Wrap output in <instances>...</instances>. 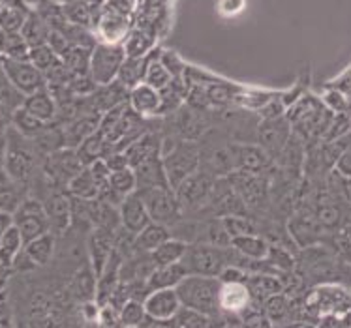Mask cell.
<instances>
[{
	"instance_id": "5bb4252c",
	"label": "cell",
	"mask_w": 351,
	"mask_h": 328,
	"mask_svg": "<svg viewBox=\"0 0 351 328\" xmlns=\"http://www.w3.org/2000/svg\"><path fill=\"white\" fill-rule=\"evenodd\" d=\"M55 250V236L53 233H45V235L38 236L34 240H30L23 246L19 255L15 257L12 268H34V266H43L51 261Z\"/></svg>"
},
{
	"instance_id": "5b68a950",
	"label": "cell",
	"mask_w": 351,
	"mask_h": 328,
	"mask_svg": "<svg viewBox=\"0 0 351 328\" xmlns=\"http://www.w3.org/2000/svg\"><path fill=\"white\" fill-rule=\"evenodd\" d=\"M124 58H126V55H124L121 43L98 42L90 51L88 77L93 79L96 86L113 83L117 75H119V70H121Z\"/></svg>"
},
{
	"instance_id": "d6986e66",
	"label": "cell",
	"mask_w": 351,
	"mask_h": 328,
	"mask_svg": "<svg viewBox=\"0 0 351 328\" xmlns=\"http://www.w3.org/2000/svg\"><path fill=\"white\" fill-rule=\"evenodd\" d=\"M42 205L49 221V231L64 233L72 221V197L68 192H53Z\"/></svg>"
},
{
	"instance_id": "1f68e13d",
	"label": "cell",
	"mask_w": 351,
	"mask_h": 328,
	"mask_svg": "<svg viewBox=\"0 0 351 328\" xmlns=\"http://www.w3.org/2000/svg\"><path fill=\"white\" fill-rule=\"evenodd\" d=\"M60 10H62L66 21L77 25V27H83V29L90 30V32H94L96 25H98V19H100V15L94 14L93 10L86 6L85 0H72L68 4H62Z\"/></svg>"
},
{
	"instance_id": "f5cc1de1",
	"label": "cell",
	"mask_w": 351,
	"mask_h": 328,
	"mask_svg": "<svg viewBox=\"0 0 351 328\" xmlns=\"http://www.w3.org/2000/svg\"><path fill=\"white\" fill-rule=\"evenodd\" d=\"M173 321H177V327L175 328H208V317L205 315L195 314V312H190V310H180L179 315L173 319Z\"/></svg>"
},
{
	"instance_id": "d590c367",
	"label": "cell",
	"mask_w": 351,
	"mask_h": 328,
	"mask_svg": "<svg viewBox=\"0 0 351 328\" xmlns=\"http://www.w3.org/2000/svg\"><path fill=\"white\" fill-rule=\"evenodd\" d=\"M158 49H160V45H156L154 49L149 53V62H147V70H145V77L143 83L145 85L152 86L154 90H162L165 86L169 85L173 81L171 73L165 70V66L162 64V60L158 57Z\"/></svg>"
},
{
	"instance_id": "4fadbf2b",
	"label": "cell",
	"mask_w": 351,
	"mask_h": 328,
	"mask_svg": "<svg viewBox=\"0 0 351 328\" xmlns=\"http://www.w3.org/2000/svg\"><path fill=\"white\" fill-rule=\"evenodd\" d=\"M117 212H119L121 229L124 233H128V235L132 236H136L141 229H145L151 223V218L147 214L143 199H141V195L137 192L126 195V197L119 203Z\"/></svg>"
},
{
	"instance_id": "d6a6232c",
	"label": "cell",
	"mask_w": 351,
	"mask_h": 328,
	"mask_svg": "<svg viewBox=\"0 0 351 328\" xmlns=\"http://www.w3.org/2000/svg\"><path fill=\"white\" fill-rule=\"evenodd\" d=\"M75 154H77L79 162L83 167H88L94 162H98L101 157L106 156V152H108V143H106V139L100 134V129H96L93 136H88L85 141H81V143L75 147Z\"/></svg>"
},
{
	"instance_id": "f6af8a7d",
	"label": "cell",
	"mask_w": 351,
	"mask_h": 328,
	"mask_svg": "<svg viewBox=\"0 0 351 328\" xmlns=\"http://www.w3.org/2000/svg\"><path fill=\"white\" fill-rule=\"evenodd\" d=\"M119 319L122 327H141L147 319L143 302L136 299H128L119 307Z\"/></svg>"
},
{
	"instance_id": "4dcf8cb0",
	"label": "cell",
	"mask_w": 351,
	"mask_h": 328,
	"mask_svg": "<svg viewBox=\"0 0 351 328\" xmlns=\"http://www.w3.org/2000/svg\"><path fill=\"white\" fill-rule=\"evenodd\" d=\"M66 192L72 199L77 201H93L100 197V188L94 180L93 173L88 171V167H83L81 171L66 184Z\"/></svg>"
},
{
	"instance_id": "ac0fdd59",
	"label": "cell",
	"mask_w": 351,
	"mask_h": 328,
	"mask_svg": "<svg viewBox=\"0 0 351 328\" xmlns=\"http://www.w3.org/2000/svg\"><path fill=\"white\" fill-rule=\"evenodd\" d=\"M128 108L141 118H158L162 116V100L160 92L152 86L139 83L128 92Z\"/></svg>"
},
{
	"instance_id": "9f6ffc18",
	"label": "cell",
	"mask_w": 351,
	"mask_h": 328,
	"mask_svg": "<svg viewBox=\"0 0 351 328\" xmlns=\"http://www.w3.org/2000/svg\"><path fill=\"white\" fill-rule=\"evenodd\" d=\"M338 220H340L338 207H335V205H325V207L319 208V221H322L323 225H337Z\"/></svg>"
},
{
	"instance_id": "9c48e42d",
	"label": "cell",
	"mask_w": 351,
	"mask_h": 328,
	"mask_svg": "<svg viewBox=\"0 0 351 328\" xmlns=\"http://www.w3.org/2000/svg\"><path fill=\"white\" fill-rule=\"evenodd\" d=\"M213 184H215L213 177L203 171H195L192 177L182 180L173 190L175 197L179 201L180 208H182V212L186 208H197L201 205H205L208 201V195H210V190H213Z\"/></svg>"
},
{
	"instance_id": "277c9868",
	"label": "cell",
	"mask_w": 351,
	"mask_h": 328,
	"mask_svg": "<svg viewBox=\"0 0 351 328\" xmlns=\"http://www.w3.org/2000/svg\"><path fill=\"white\" fill-rule=\"evenodd\" d=\"M160 160L164 165L167 184L171 190H175L182 180L199 171L201 150L194 141H179L169 152L160 156Z\"/></svg>"
},
{
	"instance_id": "3957f363",
	"label": "cell",
	"mask_w": 351,
	"mask_h": 328,
	"mask_svg": "<svg viewBox=\"0 0 351 328\" xmlns=\"http://www.w3.org/2000/svg\"><path fill=\"white\" fill-rule=\"evenodd\" d=\"M180 264L184 266L188 276H205V278H220L226 266L233 263L230 248H216L208 244L192 242L186 246L184 255L180 257Z\"/></svg>"
},
{
	"instance_id": "60d3db41",
	"label": "cell",
	"mask_w": 351,
	"mask_h": 328,
	"mask_svg": "<svg viewBox=\"0 0 351 328\" xmlns=\"http://www.w3.org/2000/svg\"><path fill=\"white\" fill-rule=\"evenodd\" d=\"M23 246H25V244H23V238L21 235H19V231L12 225V227L8 229L6 233L2 235V238H0V266L12 268L15 257L21 253Z\"/></svg>"
},
{
	"instance_id": "cb8c5ba5",
	"label": "cell",
	"mask_w": 351,
	"mask_h": 328,
	"mask_svg": "<svg viewBox=\"0 0 351 328\" xmlns=\"http://www.w3.org/2000/svg\"><path fill=\"white\" fill-rule=\"evenodd\" d=\"M231 160L237 171L259 175L267 167V152L261 147L241 144L231 150Z\"/></svg>"
},
{
	"instance_id": "d4e9b609",
	"label": "cell",
	"mask_w": 351,
	"mask_h": 328,
	"mask_svg": "<svg viewBox=\"0 0 351 328\" xmlns=\"http://www.w3.org/2000/svg\"><path fill=\"white\" fill-rule=\"evenodd\" d=\"M134 169L136 175L137 190H149V188H169L167 179H165L164 165L160 157H151L145 160L141 164H137Z\"/></svg>"
},
{
	"instance_id": "681fc988",
	"label": "cell",
	"mask_w": 351,
	"mask_h": 328,
	"mask_svg": "<svg viewBox=\"0 0 351 328\" xmlns=\"http://www.w3.org/2000/svg\"><path fill=\"white\" fill-rule=\"evenodd\" d=\"M322 103L325 109H329L330 113L335 114H348L350 113V96L338 92V90H330L325 88V92L322 94Z\"/></svg>"
},
{
	"instance_id": "ffe728a7",
	"label": "cell",
	"mask_w": 351,
	"mask_h": 328,
	"mask_svg": "<svg viewBox=\"0 0 351 328\" xmlns=\"http://www.w3.org/2000/svg\"><path fill=\"white\" fill-rule=\"evenodd\" d=\"M113 250H115V233L108 229H94L88 240V253H90V268L96 278L104 270Z\"/></svg>"
},
{
	"instance_id": "e0dca14e",
	"label": "cell",
	"mask_w": 351,
	"mask_h": 328,
	"mask_svg": "<svg viewBox=\"0 0 351 328\" xmlns=\"http://www.w3.org/2000/svg\"><path fill=\"white\" fill-rule=\"evenodd\" d=\"M100 116L101 114L98 113L83 111V113H77V116H73L72 121L64 122L60 126V131H62V141H64L66 149H75L81 141L93 136L100 126Z\"/></svg>"
},
{
	"instance_id": "836d02e7",
	"label": "cell",
	"mask_w": 351,
	"mask_h": 328,
	"mask_svg": "<svg viewBox=\"0 0 351 328\" xmlns=\"http://www.w3.org/2000/svg\"><path fill=\"white\" fill-rule=\"evenodd\" d=\"M49 30H51L49 25L43 21L36 12H32V10H30L29 15L25 17V23H23L19 34L25 38V42H27L29 47H36V45L47 43Z\"/></svg>"
},
{
	"instance_id": "ee69618b",
	"label": "cell",
	"mask_w": 351,
	"mask_h": 328,
	"mask_svg": "<svg viewBox=\"0 0 351 328\" xmlns=\"http://www.w3.org/2000/svg\"><path fill=\"white\" fill-rule=\"evenodd\" d=\"M23 100H25V96L10 83L6 73L0 68V108L6 109L8 113H14L15 109L21 108Z\"/></svg>"
},
{
	"instance_id": "7bdbcfd3",
	"label": "cell",
	"mask_w": 351,
	"mask_h": 328,
	"mask_svg": "<svg viewBox=\"0 0 351 328\" xmlns=\"http://www.w3.org/2000/svg\"><path fill=\"white\" fill-rule=\"evenodd\" d=\"M261 310H263L265 317L273 325L274 323H282L289 315V299H287L284 292H276V294L269 297L261 304Z\"/></svg>"
},
{
	"instance_id": "603a6c76",
	"label": "cell",
	"mask_w": 351,
	"mask_h": 328,
	"mask_svg": "<svg viewBox=\"0 0 351 328\" xmlns=\"http://www.w3.org/2000/svg\"><path fill=\"white\" fill-rule=\"evenodd\" d=\"M246 287L250 291L252 304H263L269 297H273L276 292L284 291V283L278 276L274 274H269V272H258V274H250L246 276Z\"/></svg>"
},
{
	"instance_id": "9a60e30c",
	"label": "cell",
	"mask_w": 351,
	"mask_h": 328,
	"mask_svg": "<svg viewBox=\"0 0 351 328\" xmlns=\"http://www.w3.org/2000/svg\"><path fill=\"white\" fill-rule=\"evenodd\" d=\"M342 306L348 307V292L342 287H317L306 299V307L319 317L342 314Z\"/></svg>"
},
{
	"instance_id": "4316f807",
	"label": "cell",
	"mask_w": 351,
	"mask_h": 328,
	"mask_svg": "<svg viewBox=\"0 0 351 328\" xmlns=\"http://www.w3.org/2000/svg\"><path fill=\"white\" fill-rule=\"evenodd\" d=\"M167 238H171L169 227L151 221L147 227L141 229L132 238V251H136V253H151V251L156 250L160 244H164Z\"/></svg>"
},
{
	"instance_id": "7402d4cb",
	"label": "cell",
	"mask_w": 351,
	"mask_h": 328,
	"mask_svg": "<svg viewBox=\"0 0 351 328\" xmlns=\"http://www.w3.org/2000/svg\"><path fill=\"white\" fill-rule=\"evenodd\" d=\"M158 43V36L149 29H143V27H137L134 25L132 29L128 30V34L122 40V49H124V55L126 58H139L147 57Z\"/></svg>"
},
{
	"instance_id": "b9f144b4",
	"label": "cell",
	"mask_w": 351,
	"mask_h": 328,
	"mask_svg": "<svg viewBox=\"0 0 351 328\" xmlns=\"http://www.w3.org/2000/svg\"><path fill=\"white\" fill-rule=\"evenodd\" d=\"M10 126L15 129V131H19L23 137H34L40 131V129L45 126L43 122H40L38 118H34L29 111H25L23 108L15 109L12 116H10Z\"/></svg>"
},
{
	"instance_id": "be15d7a7",
	"label": "cell",
	"mask_w": 351,
	"mask_h": 328,
	"mask_svg": "<svg viewBox=\"0 0 351 328\" xmlns=\"http://www.w3.org/2000/svg\"><path fill=\"white\" fill-rule=\"evenodd\" d=\"M122 328H139V327H122Z\"/></svg>"
},
{
	"instance_id": "816d5d0a",
	"label": "cell",
	"mask_w": 351,
	"mask_h": 328,
	"mask_svg": "<svg viewBox=\"0 0 351 328\" xmlns=\"http://www.w3.org/2000/svg\"><path fill=\"white\" fill-rule=\"evenodd\" d=\"M241 323L243 328H273V323L267 319L263 310H259L254 304L241 314Z\"/></svg>"
},
{
	"instance_id": "7c38bea8",
	"label": "cell",
	"mask_w": 351,
	"mask_h": 328,
	"mask_svg": "<svg viewBox=\"0 0 351 328\" xmlns=\"http://www.w3.org/2000/svg\"><path fill=\"white\" fill-rule=\"evenodd\" d=\"M145 314L149 319L160 323H171L182 310L175 289H156L151 291L143 300Z\"/></svg>"
},
{
	"instance_id": "94428289",
	"label": "cell",
	"mask_w": 351,
	"mask_h": 328,
	"mask_svg": "<svg viewBox=\"0 0 351 328\" xmlns=\"http://www.w3.org/2000/svg\"><path fill=\"white\" fill-rule=\"evenodd\" d=\"M85 328H100V327H98V323H96V321H90Z\"/></svg>"
},
{
	"instance_id": "8fae6325",
	"label": "cell",
	"mask_w": 351,
	"mask_h": 328,
	"mask_svg": "<svg viewBox=\"0 0 351 328\" xmlns=\"http://www.w3.org/2000/svg\"><path fill=\"white\" fill-rule=\"evenodd\" d=\"M81 169H83V165L79 162L75 150L66 149V147L55 150L49 156H45V162H43L45 177L53 182H57V184L66 186Z\"/></svg>"
},
{
	"instance_id": "f35d334b",
	"label": "cell",
	"mask_w": 351,
	"mask_h": 328,
	"mask_svg": "<svg viewBox=\"0 0 351 328\" xmlns=\"http://www.w3.org/2000/svg\"><path fill=\"white\" fill-rule=\"evenodd\" d=\"M29 45L19 32H0V53L10 60H29Z\"/></svg>"
},
{
	"instance_id": "bcb514c9",
	"label": "cell",
	"mask_w": 351,
	"mask_h": 328,
	"mask_svg": "<svg viewBox=\"0 0 351 328\" xmlns=\"http://www.w3.org/2000/svg\"><path fill=\"white\" fill-rule=\"evenodd\" d=\"M220 221H222L223 229H226V233L230 235V238L244 236V235H258V229H256V225H254L248 218H244V214L222 216Z\"/></svg>"
},
{
	"instance_id": "44dd1931",
	"label": "cell",
	"mask_w": 351,
	"mask_h": 328,
	"mask_svg": "<svg viewBox=\"0 0 351 328\" xmlns=\"http://www.w3.org/2000/svg\"><path fill=\"white\" fill-rule=\"evenodd\" d=\"M21 108L25 111H29L34 118H38L43 124H53L55 116H57V101L51 96L47 86H43L40 90H36V92L25 96Z\"/></svg>"
},
{
	"instance_id": "8d00e7d4",
	"label": "cell",
	"mask_w": 351,
	"mask_h": 328,
	"mask_svg": "<svg viewBox=\"0 0 351 328\" xmlns=\"http://www.w3.org/2000/svg\"><path fill=\"white\" fill-rule=\"evenodd\" d=\"M186 242H182L179 238H167L164 244H160L156 250L149 253V259L154 266H167V264L179 263L180 257L186 251Z\"/></svg>"
},
{
	"instance_id": "ab89813d",
	"label": "cell",
	"mask_w": 351,
	"mask_h": 328,
	"mask_svg": "<svg viewBox=\"0 0 351 328\" xmlns=\"http://www.w3.org/2000/svg\"><path fill=\"white\" fill-rule=\"evenodd\" d=\"M90 51L77 45H68L58 60L73 73V75H88V62H90Z\"/></svg>"
},
{
	"instance_id": "f1b7e54d",
	"label": "cell",
	"mask_w": 351,
	"mask_h": 328,
	"mask_svg": "<svg viewBox=\"0 0 351 328\" xmlns=\"http://www.w3.org/2000/svg\"><path fill=\"white\" fill-rule=\"evenodd\" d=\"M27 186L10 179L4 169H0V210L14 214L15 208L27 199Z\"/></svg>"
},
{
	"instance_id": "ba28073f",
	"label": "cell",
	"mask_w": 351,
	"mask_h": 328,
	"mask_svg": "<svg viewBox=\"0 0 351 328\" xmlns=\"http://www.w3.org/2000/svg\"><path fill=\"white\" fill-rule=\"evenodd\" d=\"M2 72L6 73V77L10 79V83L23 94L36 92L40 88L45 86V77L43 73L38 70L36 66H32L29 60H10V58H2Z\"/></svg>"
},
{
	"instance_id": "7dc6e473",
	"label": "cell",
	"mask_w": 351,
	"mask_h": 328,
	"mask_svg": "<svg viewBox=\"0 0 351 328\" xmlns=\"http://www.w3.org/2000/svg\"><path fill=\"white\" fill-rule=\"evenodd\" d=\"M57 60V53L51 49L47 43H42V45H36V47H30L29 49V62L32 66H36L42 73L47 72Z\"/></svg>"
},
{
	"instance_id": "8992f818",
	"label": "cell",
	"mask_w": 351,
	"mask_h": 328,
	"mask_svg": "<svg viewBox=\"0 0 351 328\" xmlns=\"http://www.w3.org/2000/svg\"><path fill=\"white\" fill-rule=\"evenodd\" d=\"M137 193L141 195L152 223L173 227L182 220V208L171 188H149V190H137Z\"/></svg>"
},
{
	"instance_id": "c3c4849f",
	"label": "cell",
	"mask_w": 351,
	"mask_h": 328,
	"mask_svg": "<svg viewBox=\"0 0 351 328\" xmlns=\"http://www.w3.org/2000/svg\"><path fill=\"white\" fill-rule=\"evenodd\" d=\"M29 12L17 8L0 6V32H19Z\"/></svg>"
},
{
	"instance_id": "74e56055",
	"label": "cell",
	"mask_w": 351,
	"mask_h": 328,
	"mask_svg": "<svg viewBox=\"0 0 351 328\" xmlns=\"http://www.w3.org/2000/svg\"><path fill=\"white\" fill-rule=\"evenodd\" d=\"M147 62H149V55L139 58H124L121 70H119V75H117V81L128 90L139 85V83H143Z\"/></svg>"
},
{
	"instance_id": "6f0895ef",
	"label": "cell",
	"mask_w": 351,
	"mask_h": 328,
	"mask_svg": "<svg viewBox=\"0 0 351 328\" xmlns=\"http://www.w3.org/2000/svg\"><path fill=\"white\" fill-rule=\"evenodd\" d=\"M12 225H14V223H12V214H8V212H2V210H0V238H2V235H4Z\"/></svg>"
},
{
	"instance_id": "30bf717a",
	"label": "cell",
	"mask_w": 351,
	"mask_h": 328,
	"mask_svg": "<svg viewBox=\"0 0 351 328\" xmlns=\"http://www.w3.org/2000/svg\"><path fill=\"white\" fill-rule=\"evenodd\" d=\"M132 27H134V15L121 14L115 8L108 6L106 2L98 25L94 29V36L101 43H122Z\"/></svg>"
},
{
	"instance_id": "83f0119b",
	"label": "cell",
	"mask_w": 351,
	"mask_h": 328,
	"mask_svg": "<svg viewBox=\"0 0 351 328\" xmlns=\"http://www.w3.org/2000/svg\"><path fill=\"white\" fill-rule=\"evenodd\" d=\"M184 276L188 274L180 261L167 264V266H158L152 270L151 276L145 279V287H147V292L156 291V289H175Z\"/></svg>"
},
{
	"instance_id": "11a10c76",
	"label": "cell",
	"mask_w": 351,
	"mask_h": 328,
	"mask_svg": "<svg viewBox=\"0 0 351 328\" xmlns=\"http://www.w3.org/2000/svg\"><path fill=\"white\" fill-rule=\"evenodd\" d=\"M335 171L342 177V179L350 180L351 177V154H350V149L344 150L340 156L335 160Z\"/></svg>"
},
{
	"instance_id": "f907efd6",
	"label": "cell",
	"mask_w": 351,
	"mask_h": 328,
	"mask_svg": "<svg viewBox=\"0 0 351 328\" xmlns=\"http://www.w3.org/2000/svg\"><path fill=\"white\" fill-rule=\"evenodd\" d=\"M158 57L162 60V64L165 66V70L171 73L173 79H182L184 70H186V62L179 57L177 51L160 47V49H158Z\"/></svg>"
},
{
	"instance_id": "680465c9",
	"label": "cell",
	"mask_w": 351,
	"mask_h": 328,
	"mask_svg": "<svg viewBox=\"0 0 351 328\" xmlns=\"http://www.w3.org/2000/svg\"><path fill=\"white\" fill-rule=\"evenodd\" d=\"M284 328H317V327H315V325H312V323L297 321V323H289V325H286Z\"/></svg>"
},
{
	"instance_id": "91938a15",
	"label": "cell",
	"mask_w": 351,
	"mask_h": 328,
	"mask_svg": "<svg viewBox=\"0 0 351 328\" xmlns=\"http://www.w3.org/2000/svg\"><path fill=\"white\" fill-rule=\"evenodd\" d=\"M55 4H58V6H62V4H68V2H72V0H53Z\"/></svg>"
},
{
	"instance_id": "7a4b0ae2",
	"label": "cell",
	"mask_w": 351,
	"mask_h": 328,
	"mask_svg": "<svg viewBox=\"0 0 351 328\" xmlns=\"http://www.w3.org/2000/svg\"><path fill=\"white\" fill-rule=\"evenodd\" d=\"M38 152L34 150L29 137H23L12 126L6 129V144L2 156V169L10 179L27 186L36 171Z\"/></svg>"
},
{
	"instance_id": "6da1fadb",
	"label": "cell",
	"mask_w": 351,
	"mask_h": 328,
	"mask_svg": "<svg viewBox=\"0 0 351 328\" xmlns=\"http://www.w3.org/2000/svg\"><path fill=\"white\" fill-rule=\"evenodd\" d=\"M218 291H220V279L205 278V276H184L179 281V286L175 287L180 306L205 317L220 315Z\"/></svg>"
},
{
	"instance_id": "6125c7cd",
	"label": "cell",
	"mask_w": 351,
	"mask_h": 328,
	"mask_svg": "<svg viewBox=\"0 0 351 328\" xmlns=\"http://www.w3.org/2000/svg\"><path fill=\"white\" fill-rule=\"evenodd\" d=\"M0 64H2V53H0Z\"/></svg>"
},
{
	"instance_id": "2e32d148",
	"label": "cell",
	"mask_w": 351,
	"mask_h": 328,
	"mask_svg": "<svg viewBox=\"0 0 351 328\" xmlns=\"http://www.w3.org/2000/svg\"><path fill=\"white\" fill-rule=\"evenodd\" d=\"M218 306L220 314L241 315L252 306V297L248 287L243 281H220L218 291Z\"/></svg>"
},
{
	"instance_id": "e575fe53",
	"label": "cell",
	"mask_w": 351,
	"mask_h": 328,
	"mask_svg": "<svg viewBox=\"0 0 351 328\" xmlns=\"http://www.w3.org/2000/svg\"><path fill=\"white\" fill-rule=\"evenodd\" d=\"M72 291L73 297L83 302V304H94L96 299V276H94L90 264L81 266L72 279Z\"/></svg>"
},
{
	"instance_id": "db71d44e",
	"label": "cell",
	"mask_w": 351,
	"mask_h": 328,
	"mask_svg": "<svg viewBox=\"0 0 351 328\" xmlns=\"http://www.w3.org/2000/svg\"><path fill=\"white\" fill-rule=\"evenodd\" d=\"M323 88H330V90H338V92L346 94V96H350L351 94V85H350V68H346L344 73H340L335 79H330L327 81Z\"/></svg>"
},
{
	"instance_id": "484cf974",
	"label": "cell",
	"mask_w": 351,
	"mask_h": 328,
	"mask_svg": "<svg viewBox=\"0 0 351 328\" xmlns=\"http://www.w3.org/2000/svg\"><path fill=\"white\" fill-rule=\"evenodd\" d=\"M160 150H162L160 139L154 134H147L145 131L143 136H139L136 141H132L122 152H124V156L128 157L130 167H136L137 164H141L145 160L160 157V154H162Z\"/></svg>"
},
{
	"instance_id": "52a82bcc",
	"label": "cell",
	"mask_w": 351,
	"mask_h": 328,
	"mask_svg": "<svg viewBox=\"0 0 351 328\" xmlns=\"http://www.w3.org/2000/svg\"><path fill=\"white\" fill-rule=\"evenodd\" d=\"M12 223L19 231L23 244L30 242L45 233H51L42 201L34 199V197H27L19 207L15 208V212L12 214Z\"/></svg>"
},
{
	"instance_id": "f546056e",
	"label": "cell",
	"mask_w": 351,
	"mask_h": 328,
	"mask_svg": "<svg viewBox=\"0 0 351 328\" xmlns=\"http://www.w3.org/2000/svg\"><path fill=\"white\" fill-rule=\"evenodd\" d=\"M231 248L248 261H263L269 257L271 246L259 235H244L231 238Z\"/></svg>"
}]
</instances>
